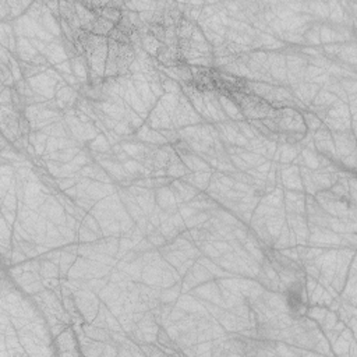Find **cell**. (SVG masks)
<instances>
[{"label": "cell", "mask_w": 357, "mask_h": 357, "mask_svg": "<svg viewBox=\"0 0 357 357\" xmlns=\"http://www.w3.org/2000/svg\"><path fill=\"white\" fill-rule=\"evenodd\" d=\"M113 30V22L102 18V17H96L94 25H92V30L91 31L98 35H106V34H110Z\"/></svg>", "instance_id": "1"}]
</instances>
